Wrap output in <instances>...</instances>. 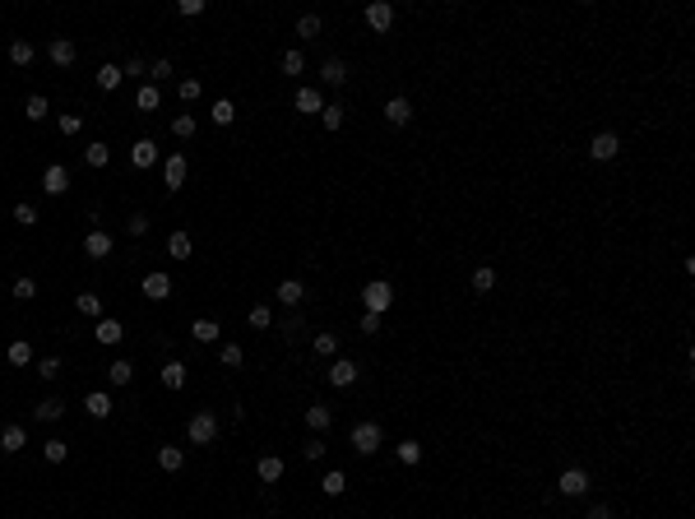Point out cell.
I'll use <instances>...</instances> for the list:
<instances>
[{"mask_svg": "<svg viewBox=\"0 0 695 519\" xmlns=\"http://www.w3.org/2000/svg\"><path fill=\"white\" fill-rule=\"evenodd\" d=\"M42 190L46 195H65V190H70V172H65L61 163H51V167L42 172Z\"/></svg>", "mask_w": 695, "mask_h": 519, "instance_id": "cell-7", "label": "cell"}, {"mask_svg": "<svg viewBox=\"0 0 695 519\" xmlns=\"http://www.w3.org/2000/svg\"><path fill=\"white\" fill-rule=\"evenodd\" d=\"M121 84H125V70H121V65H102V70H98V89L116 93Z\"/></svg>", "mask_w": 695, "mask_h": 519, "instance_id": "cell-22", "label": "cell"}, {"mask_svg": "<svg viewBox=\"0 0 695 519\" xmlns=\"http://www.w3.org/2000/svg\"><path fill=\"white\" fill-rule=\"evenodd\" d=\"M315 352H320V357H334V352H339V334H315Z\"/></svg>", "mask_w": 695, "mask_h": 519, "instance_id": "cell-46", "label": "cell"}, {"mask_svg": "<svg viewBox=\"0 0 695 519\" xmlns=\"http://www.w3.org/2000/svg\"><path fill=\"white\" fill-rule=\"evenodd\" d=\"M37 376H42V381H56V376H61V357H42V362H37Z\"/></svg>", "mask_w": 695, "mask_h": 519, "instance_id": "cell-48", "label": "cell"}, {"mask_svg": "<svg viewBox=\"0 0 695 519\" xmlns=\"http://www.w3.org/2000/svg\"><path fill=\"white\" fill-rule=\"evenodd\" d=\"M46 56H51L56 65H75V56H79V51H75V42H70V37H51Z\"/></svg>", "mask_w": 695, "mask_h": 519, "instance_id": "cell-13", "label": "cell"}, {"mask_svg": "<svg viewBox=\"0 0 695 519\" xmlns=\"http://www.w3.org/2000/svg\"><path fill=\"white\" fill-rule=\"evenodd\" d=\"M343 116H348V111H343L339 102H324V111H320V121H324V130H339V125H343Z\"/></svg>", "mask_w": 695, "mask_h": 519, "instance_id": "cell-36", "label": "cell"}, {"mask_svg": "<svg viewBox=\"0 0 695 519\" xmlns=\"http://www.w3.org/2000/svg\"><path fill=\"white\" fill-rule=\"evenodd\" d=\"M218 357H223V367H241V357H246V352H241V343H223Z\"/></svg>", "mask_w": 695, "mask_h": 519, "instance_id": "cell-43", "label": "cell"}, {"mask_svg": "<svg viewBox=\"0 0 695 519\" xmlns=\"http://www.w3.org/2000/svg\"><path fill=\"white\" fill-rule=\"evenodd\" d=\"M84 163H89V167H107V163H111V149L102 144V139H93L89 149H84Z\"/></svg>", "mask_w": 695, "mask_h": 519, "instance_id": "cell-24", "label": "cell"}, {"mask_svg": "<svg viewBox=\"0 0 695 519\" xmlns=\"http://www.w3.org/2000/svg\"><path fill=\"white\" fill-rule=\"evenodd\" d=\"M144 297H149V302H167V297H172V278L163 274V269L144 274Z\"/></svg>", "mask_w": 695, "mask_h": 519, "instance_id": "cell-6", "label": "cell"}, {"mask_svg": "<svg viewBox=\"0 0 695 519\" xmlns=\"http://www.w3.org/2000/svg\"><path fill=\"white\" fill-rule=\"evenodd\" d=\"M362 297H367V311L385 316V311H389V302H394V288H389L385 278H376V283H367V292H362Z\"/></svg>", "mask_w": 695, "mask_h": 519, "instance_id": "cell-4", "label": "cell"}, {"mask_svg": "<svg viewBox=\"0 0 695 519\" xmlns=\"http://www.w3.org/2000/svg\"><path fill=\"white\" fill-rule=\"evenodd\" d=\"M385 121L389 125H408L413 121V102H408V98H389L385 102Z\"/></svg>", "mask_w": 695, "mask_h": 519, "instance_id": "cell-12", "label": "cell"}, {"mask_svg": "<svg viewBox=\"0 0 695 519\" xmlns=\"http://www.w3.org/2000/svg\"><path fill=\"white\" fill-rule=\"evenodd\" d=\"M93 338H98V343H107V348H111V343H121V338H125V329H121V320H111V316H107V320H98Z\"/></svg>", "mask_w": 695, "mask_h": 519, "instance_id": "cell-16", "label": "cell"}, {"mask_svg": "<svg viewBox=\"0 0 695 519\" xmlns=\"http://www.w3.org/2000/svg\"><path fill=\"white\" fill-rule=\"evenodd\" d=\"M302 297H306V288H302L297 278H288V283H278V302H283V306H297Z\"/></svg>", "mask_w": 695, "mask_h": 519, "instance_id": "cell-28", "label": "cell"}, {"mask_svg": "<svg viewBox=\"0 0 695 519\" xmlns=\"http://www.w3.org/2000/svg\"><path fill=\"white\" fill-rule=\"evenodd\" d=\"M107 376H111V385H130L135 381V367H130V362H111Z\"/></svg>", "mask_w": 695, "mask_h": 519, "instance_id": "cell-37", "label": "cell"}, {"mask_svg": "<svg viewBox=\"0 0 695 519\" xmlns=\"http://www.w3.org/2000/svg\"><path fill=\"white\" fill-rule=\"evenodd\" d=\"M297 33H302V37H320V19L302 15V19H297Z\"/></svg>", "mask_w": 695, "mask_h": 519, "instance_id": "cell-49", "label": "cell"}, {"mask_svg": "<svg viewBox=\"0 0 695 519\" xmlns=\"http://www.w3.org/2000/svg\"><path fill=\"white\" fill-rule=\"evenodd\" d=\"M195 130H200V125H195V116H190V111H185V116H176V121H172V135H176V139H190V135H195Z\"/></svg>", "mask_w": 695, "mask_h": 519, "instance_id": "cell-40", "label": "cell"}, {"mask_svg": "<svg viewBox=\"0 0 695 519\" xmlns=\"http://www.w3.org/2000/svg\"><path fill=\"white\" fill-rule=\"evenodd\" d=\"M209 116H214V125H232V121H237V102H228V98H218Z\"/></svg>", "mask_w": 695, "mask_h": 519, "instance_id": "cell-30", "label": "cell"}, {"mask_svg": "<svg viewBox=\"0 0 695 519\" xmlns=\"http://www.w3.org/2000/svg\"><path fill=\"white\" fill-rule=\"evenodd\" d=\"M185 441L190 445H214L218 441V417L214 412H195V417L185 422Z\"/></svg>", "mask_w": 695, "mask_h": 519, "instance_id": "cell-1", "label": "cell"}, {"mask_svg": "<svg viewBox=\"0 0 695 519\" xmlns=\"http://www.w3.org/2000/svg\"><path fill=\"white\" fill-rule=\"evenodd\" d=\"M255 473H260V482H283L288 468H283V459H278V455H264L260 464H255Z\"/></svg>", "mask_w": 695, "mask_h": 519, "instance_id": "cell-15", "label": "cell"}, {"mask_svg": "<svg viewBox=\"0 0 695 519\" xmlns=\"http://www.w3.org/2000/svg\"><path fill=\"white\" fill-rule=\"evenodd\" d=\"M556 491H561V496H584V491H589V473H584V468H566V473L556 477Z\"/></svg>", "mask_w": 695, "mask_h": 519, "instance_id": "cell-5", "label": "cell"}, {"mask_svg": "<svg viewBox=\"0 0 695 519\" xmlns=\"http://www.w3.org/2000/svg\"><path fill=\"white\" fill-rule=\"evenodd\" d=\"M329 422H334V412H329V403H311V408H306V427H311V431H324Z\"/></svg>", "mask_w": 695, "mask_h": 519, "instance_id": "cell-23", "label": "cell"}, {"mask_svg": "<svg viewBox=\"0 0 695 519\" xmlns=\"http://www.w3.org/2000/svg\"><path fill=\"white\" fill-rule=\"evenodd\" d=\"M362 334H380V316H376V311L362 316Z\"/></svg>", "mask_w": 695, "mask_h": 519, "instance_id": "cell-56", "label": "cell"}, {"mask_svg": "<svg viewBox=\"0 0 695 519\" xmlns=\"http://www.w3.org/2000/svg\"><path fill=\"white\" fill-rule=\"evenodd\" d=\"M297 111H302V116H320V111H324V98H320L315 89H297Z\"/></svg>", "mask_w": 695, "mask_h": 519, "instance_id": "cell-14", "label": "cell"}, {"mask_svg": "<svg viewBox=\"0 0 695 519\" xmlns=\"http://www.w3.org/2000/svg\"><path fill=\"white\" fill-rule=\"evenodd\" d=\"M46 111H51V107H46L42 93H33L28 102H24V116H28V121H46Z\"/></svg>", "mask_w": 695, "mask_h": 519, "instance_id": "cell-34", "label": "cell"}, {"mask_svg": "<svg viewBox=\"0 0 695 519\" xmlns=\"http://www.w3.org/2000/svg\"><path fill=\"white\" fill-rule=\"evenodd\" d=\"M617 153H621V139L612 135V130H602V135L589 139V158H593V163H612Z\"/></svg>", "mask_w": 695, "mask_h": 519, "instance_id": "cell-3", "label": "cell"}, {"mask_svg": "<svg viewBox=\"0 0 695 519\" xmlns=\"http://www.w3.org/2000/svg\"><path fill=\"white\" fill-rule=\"evenodd\" d=\"M79 311H84V316H102V297H98V292H84V297H79Z\"/></svg>", "mask_w": 695, "mask_h": 519, "instance_id": "cell-44", "label": "cell"}, {"mask_svg": "<svg viewBox=\"0 0 695 519\" xmlns=\"http://www.w3.org/2000/svg\"><path fill=\"white\" fill-rule=\"evenodd\" d=\"M329 381H334V390H348V385L357 381V362H348V357H334V367H329Z\"/></svg>", "mask_w": 695, "mask_h": 519, "instance_id": "cell-10", "label": "cell"}, {"mask_svg": "<svg viewBox=\"0 0 695 519\" xmlns=\"http://www.w3.org/2000/svg\"><path fill=\"white\" fill-rule=\"evenodd\" d=\"M56 125H61V135H79V130H84V116H79V111H65Z\"/></svg>", "mask_w": 695, "mask_h": 519, "instance_id": "cell-45", "label": "cell"}, {"mask_svg": "<svg viewBox=\"0 0 695 519\" xmlns=\"http://www.w3.org/2000/svg\"><path fill=\"white\" fill-rule=\"evenodd\" d=\"M33 56H37V51H33V42H24V37H15V42H10V61H15V65H33Z\"/></svg>", "mask_w": 695, "mask_h": 519, "instance_id": "cell-31", "label": "cell"}, {"mask_svg": "<svg viewBox=\"0 0 695 519\" xmlns=\"http://www.w3.org/2000/svg\"><path fill=\"white\" fill-rule=\"evenodd\" d=\"M125 232H130V237H144V232H149V214H130L125 218Z\"/></svg>", "mask_w": 695, "mask_h": 519, "instance_id": "cell-51", "label": "cell"}, {"mask_svg": "<svg viewBox=\"0 0 695 519\" xmlns=\"http://www.w3.org/2000/svg\"><path fill=\"white\" fill-rule=\"evenodd\" d=\"M84 408H89V417L107 422V417H111V394H102V390H98V394H89V399H84Z\"/></svg>", "mask_w": 695, "mask_h": 519, "instance_id": "cell-20", "label": "cell"}, {"mask_svg": "<svg viewBox=\"0 0 695 519\" xmlns=\"http://www.w3.org/2000/svg\"><path fill=\"white\" fill-rule=\"evenodd\" d=\"M15 223L19 228H33V223H37V209H33V204H15Z\"/></svg>", "mask_w": 695, "mask_h": 519, "instance_id": "cell-50", "label": "cell"}, {"mask_svg": "<svg viewBox=\"0 0 695 519\" xmlns=\"http://www.w3.org/2000/svg\"><path fill=\"white\" fill-rule=\"evenodd\" d=\"M130 163H135L139 172L154 167V163H158V144H154V139H135V144H130Z\"/></svg>", "mask_w": 695, "mask_h": 519, "instance_id": "cell-9", "label": "cell"}, {"mask_svg": "<svg viewBox=\"0 0 695 519\" xmlns=\"http://www.w3.org/2000/svg\"><path fill=\"white\" fill-rule=\"evenodd\" d=\"M190 334H195V343H218L223 329H218L214 320H195V325H190Z\"/></svg>", "mask_w": 695, "mask_h": 519, "instance_id": "cell-29", "label": "cell"}, {"mask_svg": "<svg viewBox=\"0 0 695 519\" xmlns=\"http://www.w3.org/2000/svg\"><path fill=\"white\" fill-rule=\"evenodd\" d=\"M24 445H28V431L24 427H5L0 431V450H5V455H19Z\"/></svg>", "mask_w": 695, "mask_h": 519, "instance_id": "cell-18", "label": "cell"}, {"mask_svg": "<svg viewBox=\"0 0 695 519\" xmlns=\"http://www.w3.org/2000/svg\"><path fill=\"white\" fill-rule=\"evenodd\" d=\"M246 320H250V329H269V325H274V311H269V306H250Z\"/></svg>", "mask_w": 695, "mask_h": 519, "instance_id": "cell-39", "label": "cell"}, {"mask_svg": "<svg viewBox=\"0 0 695 519\" xmlns=\"http://www.w3.org/2000/svg\"><path fill=\"white\" fill-rule=\"evenodd\" d=\"M33 412H37V422H56V417L65 412V403H61V399H42Z\"/></svg>", "mask_w": 695, "mask_h": 519, "instance_id": "cell-33", "label": "cell"}, {"mask_svg": "<svg viewBox=\"0 0 695 519\" xmlns=\"http://www.w3.org/2000/svg\"><path fill=\"white\" fill-rule=\"evenodd\" d=\"M417 459H422V445H417V441H403V445H399V464H408V468H413Z\"/></svg>", "mask_w": 695, "mask_h": 519, "instance_id": "cell-47", "label": "cell"}, {"mask_svg": "<svg viewBox=\"0 0 695 519\" xmlns=\"http://www.w3.org/2000/svg\"><path fill=\"white\" fill-rule=\"evenodd\" d=\"M176 15H181V19H195V15H204V0H176Z\"/></svg>", "mask_w": 695, "mask_h": 519, "instance_id": "cell-52", "label": "cell"}, {"mask_svg": "<svg viewBox=\"0 0 695 519\" xmlns=\"http://www.w3.org/2000/svg\"><path fill=\"white\" fill-rule=\"evenodd\" d=\"M167 251H172V260H190V251H195V242H190L185 232H172V237H167Z\"/></svg>", "mask_w": 695, "mask_h": 519, "instance_id": "cell-26", "label": "cell"}, {"mask_svg": "<svg viewBox=\"0 0 695 519\" xmlns=\"http://www.w3.org/2000/svg\"><path fill=\"white\" fill-rule=\"evenodd\" d=\"M302 70H306V56H302L297 46H293V51H283V75H302Z\"/></svg>", "mask_w": 695, "mask_h": 519, "instance_id": "cell-38", "label": "cell"}, {"mask_svg": "<svg viewBox=\"0 0 695 519\" xmlns=\"http://www.w3.org/2000/svg\"><path fill=\"white\" fill-rule=\"evenodd\" d=\"M84 251H89L93 260H107V255H111V232H102V228H93L89 237H84Z\"/></svg>", "mask_w": 695, "mask_h": 519, "instance_id": "cell-11", "label": "cell"}, {"mask_svg": "<svg viewBox=\"0 0 695 519\" xmlns=\"http://www.w3.org/2000/svg\"><path fill=\"white\" fill-rule=\"evenodd\" d=\"M42 455L51 459V464H65V459H70V445H65V441H46V445H42Z\"/></svg>", "mask_w": 695, "mask_h": 519, "instance_id": "cell-42", "label": "cell"}, {"mask_svg": "<svg viewBox=\"0 0 695 519\" xmlns=\"http://www.w3.org/2000/svg\"><path fill=\"white\" fill-rule=\"evenodd\" d=\"M163 172H167V190H181V181H185V153H172Z\"/></svg>", "mask_w": 695, "mask_h": 519, "instance_id": "cell-21", "label": "cell"}, {"mask_svg": "<svg viewBox=\"0 0 695 519\" xmlns=\"http://www.w3.org/2000/svg\"><path fill=\"white\" fill-rule=\"evenodd\" d=\"M473 288H478V292H492L496 288V269H492V264H478V269H473Z\"/></svg>", "mask_w": 695, "mask_h": 519, "instance_id": "cell-35", "label": "cell"}, {"mask_svg": "<svg viewBox=\"0 0 695 519\" xmlns=\"http://www.w3.org/2000/svg\"><path fill=\"white\" fill-rule=\"evenodd\" d=\"M380 441H385V436H380L376 422H357V427H353V450H357V455H376Z\"/></svg>", "mask_w": 695, "mask_h": 519, "instance_id": "cell-2", "label": "cell"}, {"mask_svg": "<svg viewBox=\"0 0 695 519\" xmlns=\"http://www.w3.org/2000/svg\"><path fill=\"white\" fill-rule=\"evenodd\" d=\"M320 79H324V84H334V89H339V84H348V65H343L339 56H329V61L320 65Z\"/></svg>", "mask_w": 695, "mask_h": 519, "instance_id": "cell-19", "label": "cell"}, {"mask_svg": "<svg viewBox=\"0 0 695 519\" xmlns=\"http://www.w3.org/2000/svg\"><path fill=\"white\" fill-rule=\"evenodd\" d=\"M28 362H33V348H28V343H24V338H19V343H10V367H28Z\"/></svg>", "mask_w": 695, "mask_h": 519, "instance_id": "cell-41", "label": "cell"}, {"mask_svg": "<svg viewBox=\"0 0 695 519\" xmlns=\"http://www.w3.org/2000/svg\"><path fill=\"white\" fill-rule=\"evenodd\" d=\"M158 79H172V61H154V70H149V84H158Z\"/></svg>", "mask_w": 695, "mask_h": 519, "instance_id": "cell-55", "label": "cell"}, {"mask_svg": "<svg viewBox=\"0 0 695 519\" xmlns=\"http://www.w3.org/2000/svg\"><path fill=\"white\" fill-rule=\"evenodd\" d=\"M324 455V441H306V459H320Z\"/></svg>", "mask_w": 695, "mask_h": 519, "instance_id": "cell-57", "label": "cell"}, {"mask_svg": "<svg viewBox=\"0 0 695 519\" xmlns=\"http://www.w3.org/2000/svg\"><path fill=\"white\" fill-rule=\"evenodd\" d=\"M589 519H612V510H607V505H593V510H589Z\"/></svg>", "mask_w": 695, "mask_h": 519, "instance_id": "cell-58", "label": "cell"}, {"mask_svg": "<svg viewBox=\"0 0 695 519\" xmlns=\"http://www.w3.org/2000/svg\"><path fill=\"white\" fill-rule=\"evenodd\" d=\"M163 385H167V390H185V367L181 362H167V367H163Z\"/></svg>", "mask_w": 695, "mask_h": 519, "instance_id": "cell-32", "label": "cell"}, {"mask_svg": "<svg viewBox=\"0 0 695 519\" xmlns=\"http://www.w3.org/2000/svg\"><path fill=\"white\" fill-rule=\"evenodd\" d=\"M343 487H348V473H343V468H334V473L320 477V491H324V496H343Z\"/></svg>", "mask_w": 695, "mask_h": 519, "instance_id": "cell-27", "label": "cell"}, {"mask_svg": "<svg viewBox=\"0 0 695 519\" xmlns=\"http://www.w3.org/2000/svg\"><path fill=\"white\" fill-rule=\"evenodd\" d=\"M367 24H371L376 33H385L389 24H394V5H385V0H371V5H367Z\"/></svg>", "mask_w": 695, "mask_h": 519, "instance_id": "cell-8", "label": "cell"}, {"mask_svg": "<svg viewBox=\"0 0 695 519\" xmlns=\"http://www.w3.org/2000/svg\"><path fill=\"white\" fill-rule=\"evenodd\" d=\"M158 102H163V93H158V84H149V79H144V89L135 93V107H139V111H154Z\"/></svg>", "mask_w": 695, "mask_h": 519, "instance_id": "cell-25", "label": "cell"}, {"mask_svg": "<svg viewBox=\"0 0 695 519\" xmlns=\"http://www.w3.org/2000/svg\"><path fill=\"white\" fill-rule=\"evenodd\" d=\"M15 297H19V302H28V297H37V283H33V278H19V283H15Z\"/></svg>", "mask_w": 695, "mask_h": 519, "instance_id": "cell-54", "label": "cell"}, {"mask_svg": "<svg viewBox=\"0 0 695 519\" xmlns=\"http://www.w3.org/2000/svg\"><path fill=\"white\" fill-rule=\"evenodd\" d=\"M181 464H185V450H181V445H163V450H158V468H163V473H176Z\"/></svg>", "mask_w": 695, "mask_h": 519, "instance_id": "cell-17", "label": "cell"}, {"mask_svg": "<svg viewBox=\"0 0 695 519\" xmlns=\"http://www.w3.org/2000/svg\"><path fill=\"white\" fill-rule=\"evenodd\" d=\"M176 93H181V102H195V98H200V79H181V89H176Z\"/></svg>", "mask_w": 695, "mask_h": 519, "instance_id": "cell-53", "label": "cell"}]
</instances>
